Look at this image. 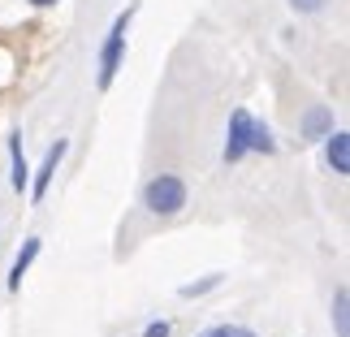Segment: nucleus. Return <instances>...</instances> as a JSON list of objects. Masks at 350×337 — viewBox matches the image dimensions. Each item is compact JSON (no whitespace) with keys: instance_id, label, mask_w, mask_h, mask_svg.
I'll list each match as a JSON object with an SVG mask.
<instances>
[{"instance_id":"obj_1","label":"nucleus","mask_w":350,"mask_h":337,"mask_svg":"<svg viewBox=\"0 0 350 337\" xmlns=\"http://www.w3.org/2000/svg\"><path fill=\"white\" fill-rule=\"evenodd\" d=\"M134 13H139V5H126V9H121L117 18H113V26H109V35H104V44H100V74H96V87L100 91H109L113 78L121 74V65H126V39H130Z\"/></svg>"},{"instance_id":"obj_2","label":"nucleus","mask_w":350,"mask_h":337,"mask_svg":"<svg viewBox=\"0 0 350 337\" xmlns=\"http://www.w3.org/2000/svg\"><path fill=\"white\" fill-rule=\"evenodd\" d=\"M139 204L152 212V217H178V212L191 204L186 178H178V173H156V178L143 186V199H139Z\"/></svg>"},{"instance_id":"obj_3","label":"nucleus","mask_w":350,"mask_h":337,"mask_svg":"<svg viewBox=\"0 0 350 337\" xmlns=\"http://www.w3.org/2000/svg\"><path fill=\"white\" fill-rule=\"evenodd\" d=\"M251 113L247 109H234L230 113V126H225V152H221V160L225 165H242V160L251 156Z\"/></svg>"},{"instance_id":"obj_4","label":"nucleus","mask_w":350,"mask_h":337,"mask_svg":"<svg viewBox=\"0 0 350 337\" xmlns=\"http://www.w3.org/2000/svg\"><path fill=\"white\" fill-rule=\"evenodd\" d=\"M65 152H70V139H57V143L48 147V156H44V169H39V173H35V182H31V199H35V204H44V195H48L52 178H57V169H61Z\"/></svg>"},{"instance_id":"obj_5","label":"nucleus","mask_w":350,"mask_h":337,"mask_svg":"<svg viewBox=\"0 0 350 337\" xmlns=\"http://www.w3.org/2000/svg\"><path fill=\"white\" fill-rule=\"evenodd\" d=\"M325 160H329V169L338 173V178H346V173H350V134L342 126L325 134Z\"/></svg>"},{"instance_id":"obj_6","label":"nucleus","mask_w":350,"mask_h":337,"mask_svg":"<svg viewBox=\"0 0 350 337\" xmlns=\"http://www.w3.org/2000/svg\"><path fill=\"white\" fill-rule=\"evenodd\" d=\"M39 247H44L39 238H26V242H22L18 260H13V268H9V281H5V286H9V294H18V290H22V277L31 273V264L39 260Z\"/></svg>"},{"instance_id":"obj_7","label":"nucleus","mask_w":350,"mask_h":337,"mask_svg":"<svg viewBox=\"0 0 350 337\" xmlns=\"http://www.w3.org/2000/svg\"><path fill=\"white\" fill-rule=\"evenodd\" d=\"M9 182H13L18 195L31 186V165H26V156H22V134H9Z\"/></svg>"},{"instance_id":"obj_8","label":"nucleus","mask_w":350,"mask_h":337,"mask_svg":"<svg viewBox=\"0 0 350 337\" xmlns=\"http://www.w3.org/2000/svg\"><path fill=\"white\" fill-rule=\"evenodd\" d=\"M329 130H333V113L325 104H316V109L303 113V139H325Z\"/></svg>"},{"instance_id":"obj_9","label":"nucleus","mask_w":350,"mask_h":337,"mask_svg":"<svg viewBox=\"0 0 350 337\" xmlns=\"http://www.w3.org/2000/svg\"><path fill=\"white\" fill-rule=\"evenodd\" d=\"M273 152H277L273 130H268V121L255 117V121H251V156H273Z\"/></svg>"},{"instance_id":"obj_10","label":"nucleus","mask_w":350,"mask_h":337,"mask_svg":"<svg viewBox=\"0 0 350 337\" xmlns=\"http://www.w3.org/2000/svg\"><path fill=\"white\" fill-rule=\"evenodd\" d=\"M346 307H350V290H346V286H338V294H333V307H329L338 337H350V316H346Z\"/></svg>"},{"instance_id":"obj_11","label":"nucleus","mask_w":350,"mask_h":337,"mask_svg":"<svg viewBox=\"0 0 350 337\" xmlns=\"http://www.w3.org/2000/svg\"><path fill=\"white\" fill-rule=\"evenodd\" d=\"M221 273H212V277H204V281H191V286H182V299H199V294H208V290H217L221 286Z\"/></svg>"},{"instance_id":"obj_12","label":"nucleus","mask_w":350,"mask_h":337,"mask_svg":"<svg viewBox=\"0 0 350 337\" xmlns=\"http://www.w3.org/2000/svg\"><path fill=\"white\" fill-rule=\"evenodd\" d=\"M199 337H260V333H251V329H242V325H212Z\"/></svg>"},{"instance_id":"obj_13","label":"nucleus","mask_w":350,"mask_h":337,"mask_svg":"<svg viewBox=\"0 0 350 337\" xmlns=\"http://www.w3.org/2000/svg\"><path fill=\"white\" fill-rule=\"evenodd\" d=\"M173 329H169V320H152V325L143 329V337H169Z\"/></svg>"},{"instance_id":"obj_14","label":"nucleus","mask_w":350,"mask_h":337,"mask_svg":"<svg viewBox=\"0 0 350 337\" xmlns=\"http://www.w3.org/2000/svg\"><path fill=\"white\" fill-rule=\"evenodd\" d=\"M290 9H299V13H316V9H325V0H290Z\"/></svg>"},{"instance_id":"obj_15","label":"nucleus","mask_w":350,"mask_h":337,"mask_svg":"<svg viewBox=\"0 0 350 337\" xmlns=\"http://www.w3.org/2000/svg\"><path fill=\"white\" fill-rule=\"evenodd\" d=\"M26 5H35V9H52V5H61V0H26Z\"/></svg>"}]
</instances>
